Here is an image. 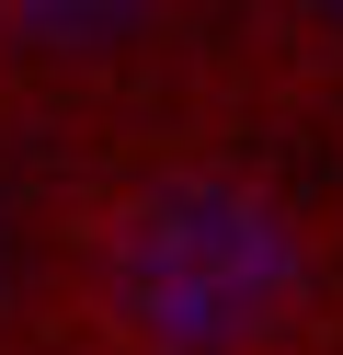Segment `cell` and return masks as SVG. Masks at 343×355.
I'll return each mask as SVG.
<instances>
[{"label":"cell","instance_id":"1","mask_svg":"<svg viewBox=\"0 0 343 355\" xmlns=\"http://www.w3.org/2000/svg\"><path fill=\"white\" fill-rule=\"evenodd\" d=\"M114 321L149 355H252L297 298V241L252 184L172 172L114 230Z\"/></svg>","mask_w":343,"mask_h":355},{"label":"cell","instance_id":"2","mask_svg":"<svg viewBox=\"0 0 343 355\" xmlns=\"http://www.w3.org/2000/svg\"><path fill=\"white\" fill-rule=\"evenodd\" d=\"M12 24L35 46H114L126 24H149V0H12Z\"/></svg>","mask_w":343,"mask_h":355},{"label":"cell","instance_id":"3","mask_svg":"<svg viewBox=\"0 0 343 355\" xmlns=\"http://www.w3.org/2000/svg\"><path fill=\"white\" fill-rule=\"evenodd\" d=\"M320 12H343V0H320Z\"/></svg>","mask_w":343,"mask_h":355}]
</instances>
